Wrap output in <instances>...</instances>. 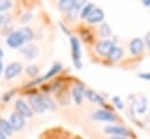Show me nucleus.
<instances>
[{
	"mask_svg": "<svg viewBox=\"0 0 150 139\" xmlns=\"http://www.w3.org/2000/svg\"><path fill=\"white\" fill-rule=\"evenodd\" d=\"M6 42H7V44L9 47L18 48V47H21L26 42V39H25V36H23L21 31H18V32H14L11 35H8Z\"/></svg>",
	"mask_w": 150,
	"mask_h": 139,
	"instance_id": "f257e3e1",
	"label": "nucleus"
},
{
	"mask_svg": "<svg viewBox=\"0 0 150 139\" xmlns=\"http://www.w3.org/2000/svg\"><path fill=\"white\" fill-rule=\"evenodd\" d=\"M71 47H72V59H74V64L78 69L81 68V62H80V57H81V50H80V43L78 41V39L71 37Z\"/></svg>",
	"mask_w": 150,
	"mask_h": 139,
	"instance_id": "f03ea898",
	"label": "nucleus"
},
{
	"mask_svg": "<svg viewBox=\"0 0 150 139\" xmlns=\"http://www.w3.org/2000/svg\"><path fill=\"white\" fill-rule=\"evenodd\" d=\"M114 47L115 46H114L113 41H111V40H104V41H100L97 44V52L101 56H108Z\"/></svg>",
	"mask_w": 150,
	"mask_h": 139,
	"instance_id": "7ed1b4c3",
	"label": "nucleus"
},
{
	"mask_svg": "<svg viewBox=\"0 0 150 139\" xmlns=\"http://www.w3.org/2000/svg\"><path fill=\"white\" fill-rule=\"evenodd\" d=\"M28 102H29V104H30V107H32L35 112H38V113H42V112L45 110V105L43 103V100H42V97H40V96H36V95L30 96L29 100H28Z\"/></svg>",
	"mask_w": 150,
	"mask_h": 139,
	"instance_id": "20e7f679",
	"label": "nucleus"
},
{
	"mask_svg": "<svg viewBox=\"0 0 150 139\" xmlns=\"http://www.w3.org/2000/svg\"><path fill=\"white\" fill-rule=\"evenodd\" d=\"M9 123H11V125L13 126V129L16 130V131L21 130V129L25 126V124H26V122H25V117L21 116L19 112H14V113H12Z\"/></svg>",
	"mask_w": 150,
	"mask_h": 139,
	"instance_id": "39448f33",
	"label": "nucleus"
},
{
	"mask_svg": "<svg viewBox=\"0 0 150 139\" xmlns=\"http://www.w3.org/2000/svg\"><path fill=\"white\" fill-rule=\"evenodd\" d=\"M21 70H22V66H21L20 63H16V62L11 63V64L6 68V71H5V77H6V80H12V78H14L15 76H18V75L21 72Z\"/></svg>",
	"mask_w": 150,
	"mask_h": 139,
	"instance_id": "423d86ee",
	"label": "nucleus"
},
{
	"mask_svg": "<svg viewBox=\"0 0 150 139\" xmlns=\"http://www.w3.org/2000/svg\"><path fill=\"white\" fill-rule=\"evenodd\" d=\"M105 132L108 135H113L115 137H127L129 136V131L122 126H107L105 128Z\"/></svg>",
	"mask_w": 150,
	"mask_h": 139,
	"instance_id": "0eeeda50",
	"label": "nucleus"
},
{
	"mask_svg": "<svg viewBox=\"0 0 150 139\" xmlns=\"http://www.w3.org/2000/svg\"><path fill=\"white\" fill-rule=\"evenodd\" d=\"M93 118L97 120H104V122H114L116 118L112 112L106 110H99L93 115Z\"/></svg>",
	"mask_w": 150,
	"mask_h": 139,
	"instance_id": "6e6552de",
	"label": "nucleus"
},
{
	"mask_svg": "<svg viewBox=\"0 0 150 139\" xmlns=\"http://www.w3.org/2000/svg\"><path fill=\"white\" fill-rule=\"evenodd\" d=\"M15 106H16L18 112H19L21 116H23V117H32V116H33V112H32L29 105L27 104L26 102H23V101H18Z\"/></svg>",
	"mask_w": 150,
	"mask_h": 139,
	"instance_id": "1a4fd4ad",
	"label": "nucleus"
},
{
	"mask_svg": "<svg viewBox=\"0 0 150 139\" xmlns=\"http://www.w3.org/2000/svg\"><path fill=\"white\" fill-rule=\"evenodd\" d=\"M104 18H105L104 12H103L100 8H94V9H93V12L88 15L87 21H88L90 24H98V22L103 21V20H104Z\"/></svg>",
	"mask_w": 150,
	"mask_h": 139,
	"instance_id": "9d476101",
	"label": "nucleus"
},
{
	"mask_svg": "<svg viewBox=\"0 0 150 139\" xmlns=\"http://www.w3.org/2000/svg\"><path fill=\"white\" fill-rule=\"evenodd\" d=\"M143 47H144V44H143V41H142L141 39H139V37L134 39V40L130 42V44H129V49H130V53H132V54H134V55H137V54L142 53V50H143Z\"/></svg>",
	"mask_w": 150,
	"mask_h": 139,
	"instance_id": "9b49d317",
	"label": "nucleus"
},
{
	"mask_svg": "<svg viewBox=\"0 0 150 139\" xmlns=\"http://www.w3.org/2000/svg\"><path fill=\"white\" fill-rule=\"evenodd\" d=\"M21 52H22V54H23L27 59H30V60L35 59L38 54V50L35 44H27V46H25V47L21 49Z\"/></svg>",
	"mask_w": 150,
	"mask_h": 139,
	"instance_id": "f8f14e48",
	"label": "nucleus"
},
{
	"mask_svg": "<svg viewBox=\"0 0 150 139\" xmlns=\"http://www.w3.org/2000/svg\"><path fill=\"white\" fill-rule=\"evenodd\" d=\"M84 88L81 85H75L74 89H72V96H74V100H75L76 104H80L81 101H83V97H84Z\"/></svg>",
	"mask_w": 150,
	"mask_h": 139,
	"instance_id": "ddd939ff",
	"label": "nucleus"
},
{
	"mask_svg": "<svg viewBox=\"0 0 150 139\" xmlns=\"http://www.w3.org/2000/svg\"><path fill=\"white\" fill-rule=\"evenodd\" d=\"M61 64H55L51 69L49 70L44 76H42V77H40V78H38V80H35L34 82H33V84H36V83H38V82H42V81H45V80H48V78H50V77H52L54 75H56L59 70H61Z\"/></svg>",
	"mask_w": 150,
	"mask_h": 139,
	"instance_id": "4468645a",
	"label": "nucleus"
},
{
	"mask_svg": "<svg viewBox=\"0 0 150 139\" xmlns=\"http://www.w3.org/2000/svg\"><path fill=\"white\" fill-rule=\"evenodd\" d=\"M85 96L91 101V102H93V103H99V104H104V98L100 96V95H98L97 92H94V91H92V90H86L85 91Z\"/></svg>",
	"mask_w": 150,
	"mask_h": 139,
	"instance_id": "2eb2a0df",
	"label": "nucleus"
},
{
	"mask_svg": "<svg viewBox=\"0 0 150 139\" xmlns=\"http://www.w3.org/2000/svg\"><path fill=\"white\" fill-rule=\"evenodd\" d=\"M0 129H1V131L4 132V133H6L7 136L8 135H12L13 133V126L11 125V123L9 122H7V120H5V119H0Z\"/></svg>",
	"mask_w": 150,
	"mask_h": 139,
	"instance_id": "dca6fc26",
	"label": "nucleus"
},
{
	"mask_svg": "<svg viewBox=\"0 0 150 139\" xmlns=\"http://www.w3.org/2000/svg\"><path fill=\"white\" fill-rule=\"evenodd\" d=\"M122 54H123V52L120 47H114L113 50L111 52V54L108 55V57H110L111 61H117L122 57Z\"/></svg>",
	"mask_w": 150,
	"mask_h": 139,
	"instance_id": "f3484780",
	"label": "nucleus"
},
{
	"mask_svg": "<svg viewBox=\"0 0 150 139\" xmlns=\"http://www.w3.org/2000/svg\"><path fill=\"white\" fill-rule=\"evenodd\" d=\"M93 9H94V6H93L92 4H86V5L83 7V11H81V13H80V16H81L83 19L88 18V15L93 12Z\"/></svg>",
	"mask_w": 150,
	"mask_h": 139,
	"instance_id": "a211bd4d",
	"label": "nucleus"
},
{
	"mask_svg": "<svg viewBox=\"0 0 150 139\" xmlns=\"http://www.w3.org/2000/svg\"><path fill=\"white\" fill-rule=\"evenodd\" d=\"M59 7L64 11H70L74 7V0H62L59 1Z\"/></svg>",
	"mask_w": 150,
	"mask_h": 139,
	"instance_id": "6ab92c4d",
	"label": "nucleus"
},
{
	"mask_svg": "<svg viewBox=\"0 0 150 139\" xmlns=\"http://www.w3.org/2000/svg\"><path fill=\"white\" fill-rule=\"evenodd\" d=\"M147 110V100L146 98H141L140 102L137 103V112L139 113H143Z\"/></svg>",
	"mask_w": 150,
	"mask_h": 139,
	"instance_id": "aec40b11",
	"label": "nucleus"
},
{
	"mask_svg": "<svg viewBox=\"0 0 150 139\" xmlns=\"http://www.w3.org/2000/svg\"><path fill=\"white\" fill-rule=\"evenodd\" d=\"M100 35L104 36V37H107L108 35H111V27L107 24H104L100 27Z\"/></svg>",
	"mask_w": 150,
	"mask_h": 139,
	"instance_id": "412c9836",
	"label": "nucleus"
},
{
	"mask_svg": "<svg viewBox=\"0 0 150 139\" xmlns=\"http://www.w3.org/2000/svg\"><path fill=\"white\" fill-rule=\"evenodd\" d=\"M21 32H22V34L25 36V39H26V41H29V40H32L33 39V32H32V29L30 28H22V29H20Z\"/></svg>",
	"mask_w": 150,
	"mask_h": 139,
	"instance_id": "4be33fe9",
	"label": "nucleus"
},
{
	"mask_svg": "<svg viewBox=\"0 0 150 139\" xmlns=\"http://www.w3.org/2000/svg\"><path fill=\"white\" fill-rule=\"evenodd\" d=\"M11 6H12L11 1H8V0H0V12L7 11Z\"/></svg>",
	"mask_w": 150,
	"mask_h": 139,
	"instance_id": "5701e85b",
	"label": "nucleus"
},
{
	"mask_svg": "<svg viewBox=\"0 0 150 139\" xmlns=\"http://www.w3.org/2000/svg\"><path fill=\"white\" fill-rule=\"evenodd\" d=\"M42 100H43V103H44V105H45V109H54V107H55L54 102H52L49 97L44 96V97H42Z\"/></svg>",
	"mask_w": 150,
	"mask_h": 139,
	"instance_id": "b1692460",
	"label": "nucleus"
},
{
	"mask_svg": "<svg viewBox=\"0 0 150 139\" xmlns=\"http://www.w3.org/2000/svg\"><path fill=\"white\" fill-rule=\"evenodd\" d=\"M38 68L35 67V66H30V67H28L27 68V72L30 75V76H35L36 74H38Z\"/></svg>",
	"mask_w": 150,
	"mask_h": 139,
	"instance_id": "393cba45",
	"label": "nucleus"
},
{
	"mask_svg": "<svg viewBox=\"0 0 150 139\" xmlns=\"http://www.w3.org/2000/svg\"><path fill=\"white\" fill-rule=\"evenodd\" d=\"M113 102L115 103L117 109H123V103H122V101L120 100V97H117V96L114 97V98H113Z\"/></svg>",
	"mask_w": 150,
	"mask_h": 139,
	"instance_id": "a878e982",
	"label": "nucleus"
},
{
	"mask_svg": "<svg viewBox=\"0 0 150 139\" xmlns=\"http://www.w3.org/2000/svg\"><path fill=\"white\" fill-rule=\"evenodd\" d=\"M139 76L141 78H143V80H150V72H148V74H140Z\"/></svg>",
	"mask_w": 150,
	"mask_h": 139,
	"instance_id": "bb28decb",
	"label": "nucleus"
},
{
	"mask_svg": "<svg viewBox=\"0 0 150 139\" xmlns=\"http://www.w3.org/2000/svg\"><path fill=\"white\" fill-rule=\"evenodd\" d=\"M6 16H4V15H0V25H2V24H5L6 22Z\"/></svg>",
	"mask_w": 150,
	"mask_h": 139,
	"instance_id": "cd10ccee",
	"label": "nucleus"
},
{
	"mask_svg": "<svg viewBox=\"0 0 150 139\" xmlns=\"http://www.w3.org/2000/svg\"><path fill=\"white\" fill-rule=\"evenodd\" d=\"M146 41H147V44H148V47L150 48V32L147 34V36H146Z\"/></svg>",
	"mask_w": 150,
	"mask_h": 139,
	"instance_id": "c85d7f7f",
	"label": "nucleus"
},
{
	"mask_svg": "<svg viewBox=\"0 0 150 139\" xmlns=\"http://www.w3.org/2000/svg\"><path fill=\"white\" fill-rule=\"evenodd\" d=\"M0 139H7V135L4 133V132L1 131V129H0Z\"/></svg>",
	"mask_w": 150,
	"mask_h": 139,
	"instance_id": "c756f323",
	"label": "nucleus"
},
{
	"mask_svg": "<svg viewBox=\"0 0 150 139\" xmlns=\"http://www.w3.org/2000/svg\"><path fill=\"white\" fill-rule=\"evenodd\" d=\"M143 4H144L146 6H150V0H144Z\"/></svg>",
	"mask_w": 150,
	"mask_h": 139,
	"instance_id": "7c9ffc66",
	"label": "nucleus"
},
{
	"mask_svg": "<svg viewBox=\"0 0 150 139\" xmlns=\"http://www.w3.org/2000/svg\"><path fill=\"white\" fill-rule=\"evenodd\" d=\"M111 139H126L125 137H113V138H111Z\"/></svg>",
	"mask_w": 150,
	"mask_h": 139,
	"instance_id": "2f4dec72",
	"label": "nucleus"
},
{
	"mask_svg": "<svg viewBox=\"0 0 150 139\" xmlns=\"http://www.w3.org/2000/svg\"><path fill=\"white\" fill-rule=\"evenodd\" d=\"M2 67H4V66H2V62L0 61V74H1V71H2Z\"/></svg>",
	"mask_w": 150,
	"mask_h": 139,
	"instance_id": "473e14b6",
	"label": "nucleus"
},
{
	"mask_svg": "<svg viewBox=\"0 0 150 139\" xmlns=\"http://www.w3.org/2000/svg\"><path fill=\"white\" fill-rule=\"evenodd\" d=\"M2 55H4V52L0 49V57H2Z\"/></svg>",
	"mask_w": 150,
	"mask_h": 139,
	"instance_id": "72a5a7b5",
	"label": "nucleus"
}]
</instances>
